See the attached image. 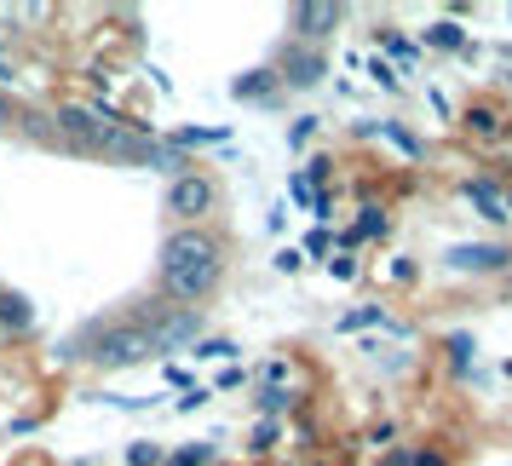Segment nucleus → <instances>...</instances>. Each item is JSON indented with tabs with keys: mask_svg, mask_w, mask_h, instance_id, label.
<instances>
[{
	"mask_svg": "<svg viewBox=\"0 0 512 466\" xmlns=\"http://www.w3.org/2000/svg\"><path fill=\"white\" fill-rule=\"evenodd\" d=\"M0 127H12V98L0 93Z\"/></svg>",
	"mask_w": 512,
	"mask_h": 466,
	"instance_id": "nucleus-16",
	"label": "nucleus"
},
{
	"mask_svg": "<svg viewBox=\"0 0 512 466\" xmlns=\"http://www.w3.org/2000/svg\"><path fill=\"white\" fill-rule=\"evenodd\" d=\"M93 150H104V156H116V162H150V167H167V173H179V150H162L156 139H144L139 127H121V121H110V127H98V144Z\"/></svg>",
	"mask_w": 512,
	"mask_h": 466,
	"instance_id": "nucleus-2",
	"label": "nucleus"
},
{
	"mask_svg": "<svg viewBox=\"0 0 512 466\" xmlns=\"http://www.w3.org/2000/svg\"><path fill=\"white\" fill-rule=\"evenodd\" d=\"M144 334H150V346L156 351H173V346H185V340L202 334V311H185V305H179V317H150Z\"/></svg>",
	"mask_w": 512,
	"mask_h": 466,
	"instance_id": "nucleus-4",
	"label": "nucleus"
},
{
	"mask_svg": "<svg viewBox=\"0 0 512 466\" xmlns=\"http://www.w3.org/2000/svg\"><path fill=\"white\" fill-rule=\"evenodd\" d=\"M466 202H472V208H484V219H507V202H501V190L484 185V179H472V185H466Z\"/></svg>",
	"mask_w": 512,
	"mask_h": 466,
	"instance_id": "nucleus-9",
	"label": "nucleus"
},
{
	"mask_svg": "<svg viewBox=\"0 0 512 466\" xmlns=\"http://www.w3.org/2000/svg\"><path fill=\"white\" fill-rule=\"evenodd\" d=\"M242 93H271V81H265V70H259V75H248V81H236V98H242Z\"/></svg>",
	"mask_w": 512,
	"mask_h": 466,
	"instance_id": "nucleus-12",
	"label": "nucleus"
},
{
	"mask_svg": "<svg viewBox=\"0 0 512 466\" xmlns=\"http://www.w3.org/2000/svg\"><path fill=\"white\" fill-rule=\"evenodd\" d=\"M35 323V311H29L24 294H0V328H29Z\"/></svg>",
	"mask_w": 512,
	"mask_h": 466,
	"instance_id": "nucleus-11",
	"label": "nucleus"
},
{
	"mask_svg": "<svg viewBox=\"0 0 512 466\" xmlns=\"http://www.w3.org/2000/svg\"><path fill=\"white\" fill-rule=\"evenodd\" d=\"M432 41H438V47H461V29H455V24H438V29H432Z\"/></svg>",
	"mask_w": 512,
	"mask_h": 466,
	"instance_id": "nucleus-13",
	"label": "nucleus"
},
{
	"mask_svg": "<svg viewBox=\"0 0 512 466\" xmlns=\"http://www.w3.org/2000/svg\"><path fill=\"white\" fill-rule=\"evenodd\" d=\"M0 75H6V64H0Z\"/></svg>",
	"mask_w": 512,
	"mask_h": 466,
	"instance_id": "nucleus-17",
	"label": "nucleus"
},
{
	"mask_svg": "<svg viewBox=\"0 0 512 466\" xmlns=\"http://www.w3.org/2000/svg\"><path fill=\"white\" fill-rule=\"evenodd\" d=\"M52 121H58V133H64L70 144H81V150H93V144H98V127H104V121H98L93 110H81V104H64Z\"/></svg>",
	"mask_w": 512,
	"mask_h": 466,
	"instance_id": "nucleus-6",
	"label": "nucleus"
},
{
	"mask_svg": "<svg viewBox=\"0 0 512 466\" xmlns=\"http://www.w3.org/2000/svg\"><path fill=\"white\" fill-rule=\"evenodd\" d=\"M150 461H162V449H156V443L144 449V443H139V449H133V466H150Z\"/></svg>",
	"mask_w": 512,
	"mask_h": 466,
	"instance_id": "nucleus-14",
	"label": "nucleus"
},
{
	"mask_svg": "<svg viewBox=\"0 0 512 466\" xmlns=\"http://www.w3.org/2000/svg\"><path fill=\"white\" fill-rule=\"evenodd\" d=\"M213 208V185L208 179H196V173H179L173 190H167V213H179V219H196V213Z\"/></svg>",
	"mask_w": 512,
	"mask_h": 466,
	"instance_id": "nucleus-5",
	"label": "nucleus"
},
{
	"mask_svg": "<svg viewBox=\"0 0 512 466\" xmlns=\"http://www.w3.org/2000/svg\"><path fill=\"white\" fill-rule=\"evenodd\" d=\"M150 351H156V346H150L144 323H116V328H104V334H98L87 357H93L98 369H133V363H144Z\"/></svg>",
	"mask_w": 512,
	"mask_h": 466,
	"instance_id": "nucleus-3",
	"label": "nucleus"
},
{
	"mask_svg": "<svg viewBox=\"0 0 512 466\" xmlns=\"http://www.w3.org/2000/svg\"><path fill=\"white\" fill-rule=\"evenodd\" d=\"M507 248H489V242H478V248H449V265L455 271H501L507 265Z\"/></svg>",
	"mask_w": 512,
	"mask_h": 466,
	"instance_id": "nucleus-7",
	"label": "nucleus"
},
{
	"mask_svg": "<svg viewBox=\"0 0 512 466\" xmlns=\"http://www.w3.org/2000/svg\"><path fill=\"white\" fill-rule=\"evenodd\" d=\"M317 75H323V52H294L288 58V81L294 87H317Z\"/></svg>",
	"mask_w": 512,
	"mask_h": 466,
	"instance_id": "nucleus-10",
	"label": "nucleus"
},
{
	"mask_svg": "<svg viewBox=\"0 0 512 466\" xmlns=\"http://www.w3.org/2000/svg\"><path fill=\"white\" fill-rule=\"evenodd\" d=\"M219 242L202 231H173L162 242V294L167 300H179L185 311L208 300L213 288H219Z\"/></svg>",
	"mask_w": 512,
	"mask_h": 466,
	"instance_id": "nucleus-1",
	"label": "nucleus"
},
{
	"mask_svg": "<svg viewBox=\"0 0 512 466\" xmlns=\"http://www.w3.org/2000/svg\"><path fill=\"white\" fill-rule=\"evenodd\" d=\"M288 18H294V29H300V35H328V29L340 24V6H323V0H311V6H294Z\"/></svg>",
	"mask_w": 512,
	"mask_h": 466,
	"instance_id": "nucleus-8",
	"label": "nucleus"
},
{
	"mask_svg": "<svg viewBox=\"0 0 512 466\" xmlns=\"http://www.w3.org/2000/svg\"><path fill=\"white\" fill-rule=\"evenodd\" d=\"M231 351H236L231 340H208V346H202V357H231Z\"/></svg>",
	"mask_w": 512,
	"mask_h": 466,
	"instance_id": "nucleus-15",
	"label": "nucleus"
}]
</instances>
